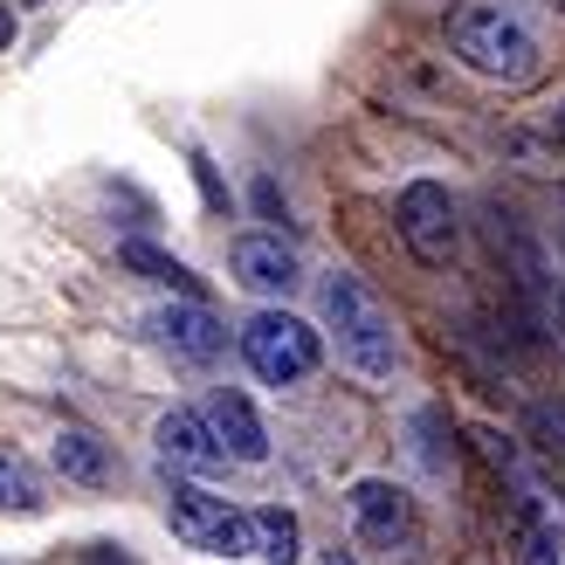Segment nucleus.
Segmentation results:
<instances>
[{
    "mask_svg": "<svg viewBox=\"0 0 565 565\" xmlns=\"http://www.w3.org/2000/svg\"><path fill=\"white\" fill-rule=\"evenodd\" d=\"M318 310L338 338V359L352 365L359 380H393L401 373V331H393V310L365 290L352 269H331L318 282Z\"/></svg>",
    "mask_w": 565,
    "mask_h": 565,
    "instance_id": "f257e3e1",
    "label": "nucleus"
},
{
    "mask_svg": "<svg viewBox=\"0 0 565 565\" xmlns=\"http://www.w3.org/2000/svg\"><path fill=\"white\" fill-rule=\"evenodd\" d=\"M448 49H456V63L490 76V83H524L539 70V42H531V28L503 8H483V0H469V8L448 14Z\"/></svg>",
    "mask_w": 565,
    "mask_h": 565,
    "instance_id": "f03ea898",
    "label": "nucleus"
},
{
    "mask_svg": "<svg viewBox=\"0 0 565 565\" xmlns=\"http://www.w3.org/2000/svg\"><path fill=\"white\" fill-rule=\"evenodd\" d=\"M166 524H173L180 545L207 552V558H256V511H242V503L214 497L201 483L166 476Z\"/></svg>",
    "mask_w": 565,
    "mask_h": 565,
    "instance_id": "7ed1b4c3",
    "label": "nucleus"
},
{
    "mask_svg": "<svg viewBox=\"0 0 565 565\" xmlns=\"http://www.w3.org/2000/svg\"><path fill=\"white\" fill-rule=\"evenodd\" d=\"M242 359H248V373H256L263 386H303L310 373H318V359H324V338L303 318H290V310L263 303L256 318L242 324Z\"/></svg>",
    "mask_w": 565,
    "mask_h": 565,
    "instance_id": "20e7f679",
    "label": "nucleus"
},
{
    "mask_svg": "<svg viewBox=\"0 0 565 565\" xmlns=\"http://www.w3.org/2000/svg\"><path fill=\"white\" fill-rule=\"evenodd\" d=\"M393 221H401V242H407L414 263H428V269H448V263H456V248H462V214H456V193H448L441 180H407Z\"/></svg>",
    "mask_w": 565,
    "mask_h": 565,
    "instance_id": "39448f33",
    "label": "nucleus"
},
{
    "mask_svg": "<svg viewBox=\"0 0 565 565\" xmlns=\"http://www.w3.org/2000/svg\"><path fill=\"white\" fill-rule=\"evenodd\" d=\"M345 511H352V531H359V545H407V531H414V503L407 490L393 483V476H359V483L345 490Z\"/></svg>",
    "mask_w": 565,
    "mask_h": 565,
    "instance_id": "423d86ee",
    "label": "nucleus"
},
{
    "mask_svg": "<svg viewBox=\"0 0 565 565\" xmlns=\"http://www.w3.org/2000/svg\"><path fill=\"white\" fill-rule=\"evenodd\" d=\"M146 331H152V345L173 352L180 365H214L228 352V324H221L207 303H159L146 318Z\"/></svg>",
    "mask_w": 565,
    "mask_h": 565,
    "instance_id": "0eeeda50",
    "label": "nucleus"
},
{
    "mask_svg": "<svg viewBox=\"0 0 565 565\" xmlns=\"http://www.w3.org/2000/svg\"><path fill=\"white\" fill-rule=\"evenodd\" d=\"M228 269L242 290H256V297H290L297 282H303V263H297V248L282 242V228H263V235H242L228 248Z\"/></svg>",
    "mask_w": 565,
    "mask_h": 565,
    "instance_id": "6e6552de",
    "label": "nucleus"
},
{
    "mask_svg": "<svg viewBox=\"0 0 565 565\" xmlns=\"http://www.w3.org/2000/svg\"><path fill=\"white\" fill-rule=\"evenodd\" d=\"M201 414H207V428H214L228 462H269V428H263V414L248 407L242 386H214Z\"/></svg>",
    "mask_w": 565,
    "mask_h": 565,
    "instance_id": "1a4fd4ad",
    "label": "nucleus"
},
{
    "mask_svg": "<svg viewBox=\"0 0 565 565\" xmlns=\"http://www.w3.org/2000/svg\"><path fill=\"white\" fill-rule=\"evenodd\" d=\"M152 441H159L166 469H193V476L228 469V456H221V441H214V428H207V414H201V407H173V414H159Z\"/></svg>",
    "mask_w": 565,
    "mask_h": 565,
    "instance_id": "9d476101",
    "label": "nucleus"
},
{
    "mask_svg": "<svg viewBox=\"0 0 565 565\" xmlns=\"http://www.w3.org/2000/svg\"><path fill=\"white\" fill-rule=\"evenodd\" d=\"M49 462H55V476H63V483H76V490H104L110 476H118V462H110V441L90 435V428H63V435L49 441Z\"/></svg>",
    "mask_w": 565,
    "mask_h": 565,
    "instance_id": "9b49d317",
    "label": "nucleus"
},
{
    "mask_svg": "<svg viewBox=\"0 0 565 565\" xmlns=\"http://www.w3.org/2000/svg\"><path fill=\"white\" fill-rule=\"evenodd\" d=\"M0 511H14V518H42L49 511V490H42L35 462L14 456V448H0Z\"/></svg>",
    "mask_w": 565,
    "mask_h": 565,
    "instance_id": "f8f14e48",
    "label": "nucleus"
},
{
    "mask_svg": "<svg viewBox=\"0 0 565 565\" xmlns=\"http://www.w3.org/2000/svg\"><path fill=\"white\" fill-rule=\"evenodd\" d=\"M118 263L138 269V276H152V282H166V290H186V303H201V276H193L180 256L152 248V242H118Z\"/></svg>",
    "mask_w": 565,
    "mask_h": 565,
    "instance_id": "ddd939ff",
    "label": "nucleus"
},
{
    "mask_svg": "<svg viewBox=\"0 0 565 565\" xmlns=\"http://www.w3.org/2000/svg\"><path fill=\"white\" fill-rule=\"evenodd\" d=\"M256 558H269V565H297L303 558V524H297L290 503H263L256 511Z\"/></svg>",
    "mask_w": 565,
    "mask_h": 565,
    "instance_id": "4468645a",
    "label": "nucleus"
},
{
    "mask_svg": "<svg viewBox=\"0 0 565 565\" xmlns=\"http://www.w3.org/2000/svg\"><path fill=\"white\" fill-rule=\"evenodd\" d=\"M414 435H420V462L435 476L456 469V428H448V407H420L414 414Z\"/></svg>",
    "mask_w": 565,
    "mask_h": 565,
    "instance_id": "2eb2a0df",
    "label": "nucleus"
},
{
    "mask_svg": "<svg viewBox=\"0 0 565 565\" xmlns=\"http://www.w3.org/2000/svg\"><path fill=\"white\" fill-rule=\"evenodd\" d=\"M531 441H539L545 456H565V401H539V407H531Z\"/></svg>",
    "mask_w": 565,
    "mask_h": 565,
    "instance_id": "dca6fc26",
    "label": "nucleus"
},
{
    "mask_svg": "<svg viewBox=\"0 0 565 565\" xmlns=\"http://www.w3.org/2000/svg\"><path fill=\"white\" fill-rule=\"evenodd\" d=\"M248 193H256L263 221H290V207H282V193H276V180H269V173H256V186H248Z\"/></svg>",
    "mask_w": 565,
    "mask_h": 565,
    "instance_id": "f3484780",
    "label": "nucleus"
},
{
    "mask_svg": "<svg viewBox=\"0 0 565 565\" xmlns=\"http://www.w3.org/2000/svg\"><path fill=\"white\" fill-rule=\"evenodd\" d=\"M193 173H201V193H207V207H221V180H214V166L193 152Z\"/></svg>",
    "mask_w": 565,
    "mask_h": 565,
    "instance_id": "a211bd4d",
    "label": "nucleus"
},
{
    "mask_svg": "<svg viewBox=\"0 0 565 565\" xmlns=\"http://www.w3.org/2000/svg\"><path fill=\"white\" fill-rule=\"evenodd\" d=\"M83 565H131L118 545H90V552H83Z\"/></svg>",
    "mask_w": 565,
    "mask_h": 565,
    "instance_id": "6ab92c4d",
    "label": "nucleus"
},
{
    "mask_svg": "<svg viewBox=\"0 0 565 565\" xmlns=\"http://www.w3.org/2000/svg\"><path fill=\"white\" fill-rule=\"evenodd\" d=\"M8 42H14V8L0 0V49H8Z\"/></svg>",
    "mask_w": 565,
    "mask_h": 565,
    "instance_id": "aec40b11",
    "label": "nucleus"
},
{
    "mask_svg": "<svg viewBox=\"0 0 565 565\" xmlns=\"http://www.w3.org/2000/svg\"><path fill=\"white\" fill-rule=\"evenodd\" d=\"M318 565H359V558H352V552H345V545H331V552H324V558H318Z\"/></svg>",
    "mask_w": 565,
    "mask_h": 565,
    "instance_id": "412c9836",
    "label": "nucleus"
},
{
    "mask_svg": "<svg viewBox=\"0 0 565 565\" xmlns=\"http://www.w3.org/2000/svg\"><path fill=\"white\" fill-rule=\"evenodd\" d=\"M558 338H565V282H558Z\"/></svg>",
    "mask_w": 565,
    "mask_h": 565,
    "instance_id": "4be33fe9",
    "label": "nucleus"
},
{
    "mask_svg": "<svg viewBox=\"0 0 565 565\" xmlns=\"http://www.w3.org/2000/svg\"><path fill=\"white\" fill-rule=\"evenodd\" d=\"M552 131H558V138H565V97H558V118H552Z\"/></svg>",
    "mask_w": 565,
    "mask_h": 565,
    "instance_id": "5701e85b",
    "label": "nucleus"
}]
</instances>
